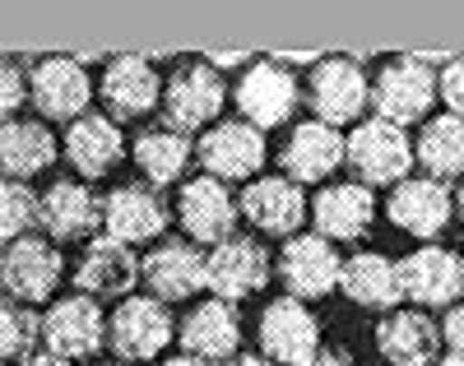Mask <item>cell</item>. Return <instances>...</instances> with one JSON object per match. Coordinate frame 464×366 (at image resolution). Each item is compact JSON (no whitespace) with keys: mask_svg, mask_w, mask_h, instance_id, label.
<instances>
[{"mask_svg":"<svg viewBox=\"0 0 464 366\" xmlns=\"http://www.w3.org/2000/svg\"><path fill=\"white\" fill-rule=\"evenodd\" d=\"M107 339L102 311L93 306V297H61L47 315H43V343L47 352H61L70 361L93 357Z\"/></svg>","mask_w":464,"mask_h":366,"instance_id":"cell-17","label":"cell"},{"mask_svg":"<svg viewBox=\"0 0 464 366\" xmlns=\"http://www.w3.org/2000/svg\"><path fill=\"white\" fill-rule=\"evenodd\" d=\"M437 343H446V339L437 330V320H428L422 311H395L376 324V348H381L385 366H432Z\"/></svg>","mask_w":464,"mask_h":366,"instance_id":"cell-23","label":"cell"},{"mask_svg":"<svg viewBox=\"0 0 464 366\" xmlns=\"http://www.w3.org/2000/svg\"><path fill=\"white\" fill-rule=\"evenodd\" d=\"M302 366H353L343 352H316V357H306Z\"/></svg>","mask_w":464,"mask_h":366,"instance_id":"cell-38","label":"cell"},{"mask_svg":"<svg viewBox=\"0 0 464 366\" xmlns=\"http://www.w3.org/2000/svg\"><path fill=\"white\" fill-rule=\"evenodd\" d=\"M237 209L242 205H232V195L227 186H218V177H200V181H190L177 199V218L186 227L190 241H200V246H218V241L232 236V227H237Z\"/></svg>","mask_w":464,"mask_h":366,"instance_id":"cell-16","label":"cell"},{"mask_svg":"<svg viewBox=\"0 0 464 366\" xmlns=\"http://www.w3.org/2000/svg\"><path fill=\"white\" fill-rule=\"evenodd\" d=\"M43 227L52 241H84L102 227V199L89 186L56 181L43 195Z\"/></svg>","mask_w":464,"mask_h":366,"instance_id":"cell-25","label":"cell"},{"mask_svg":"<svg viewBox=\"0 0 464 366\" xmlns=\"http://www.w3.org/2000/svg\"><path fill=\"white\" fill-rule=\"evenodd\" d=\"M0 278H5L10 302H47L61 283V251L52 241L37 236H19L5 246V265H0Z\"/></svg>","mask_w":464,"mask_h":366,"instance_id":"cell-12","label":"cell"},{"mask_svg":"<svg viewBox=\"0 0 464 366\" xmlns=\"http://www.w3.org/2000/svg\"><path fill=\"white\" fill-rule=\"evenodd\" d=\"M242 214L269 236H297L306 218V195L293 186V177H260L242 190Z\"/></svg>","mask_w":464,"mask_h":366,"instance_id":"cell-20","label":"cell"},{"mask_svg":"<svg viewBox=\"0 0 464 366\" xmlns=\"http://www.w3.org/2000/svg\"><path fill=\"white\" fill-rule=\"evenodd\" d=\"M144 283L153 297L163 302H186L209 288V255L196 241H163L144 255Z\"/></svg>","mask_w":464,"mask_h":366,"instance_id":"cell-11","label":"cell"},{"mask_svg":"<svg viewBox=\"0 0 464 366\" xmlns=\"http://www.w3.org/2000/svg\"><path fill=\"white\" fill-rule=\"evenodd\" d=\"M260 352L279 366H302L306 357L321 352V324L306 311L302 297H279L260 315Z\"/></svg>","mask_w":464,"mask_h":366,"instance_id":"cell-4","label":"cell"},{"mask_svg":"<svg viewBox=\"0 0 464 366\" xmlns=\"http://www.w3.org/2000/svg\"><path fill=\"white\" fill-rule=\"evenodd\" d=\"M343 260L334 255L330 236H288V246L279 255V278L293 297H325L330 288H339Z\"/></svg>","mask_w":464,"mask_h":366,"instance_id":"cell-14","label":"cell"},{"mask_svg":"<svg viewBox=\"0 0 464 366\" xmlns=\"http://www.w3.org/2000/svg\"><path fill=\"white\" fill-rule=\"evenodd\" d=\"M135 162H140V172L153 181V186H168L186 172V162H190V144L181 130H149L135 140Z\"/></svg>","mask_w":464,"mask_h":366,"instance_id":"cell-31","label":"cell"},{"mask_svg":"<svg viewBox=\"0 0 464 366\" xmlns=\"http://www.w3.org/2000/svg\"><path fill=\"white\" fill-rule=\"evenodd\" d=\"M269 283V251L256 246L251 236H227L209 251V293L242 302Z\"/></svg>","mask_w":464,"mask_h":366,"instance_id":"cell-15","label":"cell"},{"mask_svg":"<svg viewBox=\"0 0 464 366\" xmlns=\"http://www.w3.org/2000/svg\"><path fill=\"white\" fill-rule=\"evenodd\" d=\"M441 339L450 343V352L464 357V302L450 306V315H446V324H441Z\"/></svg>","mask_w":464,"mask_h":366,"instance_id":"cell-35","label":"cell"},{"mask_svg":"<svg viewBox=\"0 0 464 366\" xmlns=\"http://www.w3.org/2000/svg\"><path fill=\"white\" fill-rule=\"evenodd\" d=\"M181 348L190 357H200V361H232L237 357V343H242V315H237V302H227V297H209L200 302L196 311H190L181 320V330H177Z\"/></svg>","mask_w":464,"mask_h":366,"instance_id":"cell-13","label":"cell"},{"mask_svg":"<svg viewBox=\"0 0 464 366\" xmlns=\"http://www.w3.org/2000/svg\"><path fill=\"white\" fill-rule=\"evenodd\" d=\"M223 102H227V89H223L218 70L214 65H186L163 89V120H168V130L190 135V130L214 126Z\"/></svg>","mask_w":464,"mask_h":366,"instance_id":"cell-5","label":"cell"},{"mask_svg":"<svg viewBox=\"0 0 464 366\" xmlns=\"http://www.w3.org/2000/svg\"><path fill=\"white\" fill-rule=\"evenodd\" d=\"M385 214H391V223L409 236H422V241H432L450 214H455V199L446 190V181L437 177H422V181H400L395 195H391V205H385Z\"/></svg>","mask_w":464,"mask_h":366,"instance_id":"cell-19","label":"cell"},{"mask_svg":"<svg viewBox=\"0 0 464 366\" xmlns=\"http://www.w3.org/2000/svg\"><path fill=\"white\" fill-rule=\"evenodd\" d=\"M343 162L358 172L362 186H395V181H409V168L418 162V149L409 144L404 126L372 116L348 135V158Z\"/></svg>","mask_w":464,"mask_h":366,"instance_id":"cell-1","label":"cell"},{"mask_svg":"<svg viewBox=\"0 0 464 366\" xmlns=\"http://www.w3.org/2000/svg\"><path fill=\"white\" fill-rule=\"evenodd\" d=\"M400 293L413 306H455L464 293V255L446 246H422L400 260Z\"/></svg>","mask_w":464,"mask_h":366,"instance_id":"cell-9","label":"cell"},{"mask_svg":"<svg viewBox=\"0 0 464 366\" xmlns=\"http://www.w3.org/2000/svg\"><path fill=\"white\" fill-rule=\"evenodd\" d=\"M102 102L111 107V116L135 120L149 116L153 107L163 102V84H159V70L140 56H116L102 70Z\"/></svg>","mask_w":464,"mask_h":366,"instance_id":"cell-22","label":"cell"},{"mask_svg":"<svg viewBox=\"0 0 464 366\" xmlns=\"http://www.w3.org/2000/svg\"><path fill=\"white\" fill-rule=\"evenodd\" d=\"M432 366H464V357H459V352H450V357H437Z\"/></svg>","mask_w":464,"mask_h":366,"instance_id":"cell-42","label":"cell"},{"mask_svg":"<svg viewBox=\"0 0 464 366\" xmlns=\"http://www.w3.org/2000/svg\"><path fill=\"white\" fill-rule=\"evenodd\" d=\"M297 79L284 70V65H246V74L237 79V89H232V102H237V111L251 120L256 130H275L284 126V120L297 111Z\"/></svg>","mask_w":464,"mask_h":366,"instance_id":"cell-7","label":"cell"},{"mask_svg":"<svg viewBox=\"0 0 464 366\" xmlns=\"http://www.w3.org/2000/svg\"><path fill=\"white\" fill-rule=\"evenodd\" d=\"M43 343V315H33L28 302H5L0 311V352L10 361L33 357V348Z\"/></svg>","mask_w":464,"mask_h":366,"instance_id":"cell-33","label":"cell"},{"mask_svg":"<svg viewBox=\"0 0 464 366\" xmlns=\"http://www.w3.org/2000/svg\"><path fill=\"white\" fill-rule=\"evenodd\" d=\"M343 158H348V140L339 135V126L302 120L288 140V149H284V172L293 181H325Z\"/></svg>","mask_w":464,"mask_h":366,"instance_id":"cell-24","label":"cell"},{"mask_svg":"<svg viewBox=\"0 0 464 366\" xmlns=\"http://www.w3.org/2000/svg\"><path fill=\"white\" fill-rule=\"evenodd\" d=\"M209 65H214V70H232V65H246V56H237V52H223V56H214Z\"/></svg>","mask_w":464,"mask_h":366,"instance_id":"cell-39","label":"cell"},{"mask_svg":"<svg viewBox=\"0 0 464 366\" xmlns=\"http://www.w3.org/2000/svg\"><path fill=\"white\" fill-rule=\"evenodd\" d=\"M418 162L428 168L437 181H450V177H464V116H437L422 126L418 135Z\"/></svg>","mask_w":464,"mask_h":366,"instance_id":"cell-30","label":"cell"},{"mask_svg":"<svg viewBox=\"0 0 464 366\" xmlns=\"http://www.w3.org/2000/svg\"><path fill=\"white\" fill-rule=\"evenodd\" d=\"M306 102H312L316 120H325V126H348V120H358L362 107L372 102V84L348 56H330L312 70Z\"/></svg>","mask_w":464,"mask_h":366,"instance_id":"cell-6","label":"cell"},{"mask_svg":"<svg viewBox=\"0 0 464 366\" xmlns=\"http://www.w3.org/2000/svg\"><path fill=\"white\" fill-rule=\"evenodd\" d=\"M163 366H209V361H200V357H190V352H181V357H172V361H163Z\"/></svg>","mask_w":464,"mask_h":366,"instance_id":"cell-41","label":"cell"},{"mask_svg":"<svg viewBox=\"0 0 464 366\" xmlns=\"http://www.w3.org/2000/svg\"><path fill=\"white\" fill-rule=\"evenodd\" d=\"M24 102V74L14 65H5V93H0V107H5V116H14Z\"/></svg>","mask_w":464,"mask_h":366,"instance_id":"cell-36","label":"cell"},{"mask_svg":"<svg viewBox=\"0 0 464 366\" xmlns=\"http://www.w3.org/2000/svg\"><path fill=\"white\" fill-rule=\"evenodd\" d=\"M24 366H70V357H61V352H33V357H24Z\"/></svg>","mask_w":464,"mask_h":366,"instance_id":"cell-37","label":"cell"},{"mask_svg":"<svg viewBox=\"0 0 464 366\" xmlns=\"http://www.w3.org/2000/svg\"><path fill=\"white\" fill-rule=\"evenodd\" d=\"M121 153H126V140H121V126H116V120H107V116L70 120L65 158L80 177H107L116 162H121Z\"/></svg>","mask_w":464,"mask_h":366,"instance_id":"cell-27","label":"cell"},{"mask_svg":"<svg viewBox=\"0 0 464 366\" xmlns=\"http://www.w3.org/2000/svg\"><path fill=\"white\" fill-rule=\"evenodd\" d=\"M0 162L14 181H28L37 172H47L56 162V140L47 126L37 120H5V135H0Z\"/></svg>","mask_w":464,"mask_h":366,"instance_id":"cell-29","label":"cell"},{"mask_svg":"<svg viewBox=\"0 0 464 366\" xmlns=\"http://www.w3.org/2000/svg\"><path fill=\"white\" fill-rule=\"evenodd\" d=\"M455 209H459V218H464V186H459V195H455Z\"/></svg>","mask_w":464,"mask_h":366,"instance_id":"cell-43","label":"cell"},{"mask_svg":"<svg viewBox=\"0 0 464 366\" xmlns=\"http://www.w3.org/2000/svg\"><path fill=\"white\" fill-rule=\"evenodd\" d=\"M196 158L218 181H246L265 162V130H256L251 120H218V126H209V135L196 144Z\"/></svg>","mask_w":464,"mask_h":366,"instance_id":"cell-10","label":"cell"},{"mask_svg":"<svg viewBox=\"0 0 464 366\" xmlns=\"http://www.w3.org/2000/svg\"><path fill=\"white\" fill-rule=\"evenodd\" d=\"M223 366H279V361H269V357H232Z\"/></svg>","mask_w":464,"mask_h":366,"instance_id":"cell-40","label":"cell"},{"mask_svg":"<svg viewBox=\"0 0 464 366\" xmlns=\"http://www.w3.org/2000/svg\"><path fill=\"white\" fill-rule=\"evenodd\" d=\"M28 93H33V107L52 120H80V116H89V102H93L89 70L65 56L37 61L28 74Z\"/></svg>","mask_w":464,"mask_h":366,"instance_id":"cell-8","label":"cell"},{"mask_svg":"<svg viewBox=\"0 0 464 366\" xmlns=\"http://www.w3.org/2000/svg\"><path fill=\"white\" fill-rule=\"evenodd\" d=\"M144 265L135 260L130 241H116V236H98L89 241V251L80 260V269H74V283H80V293L89 297H126L135 283H140Z\"/></svg>","mask_w":464,"mask_h":366,"instance_id":"cell-18","label":"cell"},{"mask_svg":"<svg viewBox=\"0 0 464 366\" xmlns=\"http://www.w3.org/2000/svg\"><path fill=\"white\" fill-rule=\"evenodd\" d=\"M177 339V324L163 297H126L107 320V343L121 361H153Z\"/></svg>","mask_w":464,"mask_h":366,"instance_id":"cell-2","label":"cell"},{"mask_svg":"<svg viewBox=\"0 0 464 366\" xmlns=\"http://www.w3.org/2000/svg\"><path fill=\"white\" fill-rule=\"evenodd\" d=\"M437 89H441V102L450 107V116H464V56H455V61L441 65Z\"/></svg>","mask_w":464,"mask_h":366,"instance_id":"cell-34","label":"cell"},{"mask_svg":"<svg viewBox=\"0 0 464 366\" xmlns=\"http://www.w3.org/2000/svg\"><path fill=\"white\" fill-rule=\"evenodd\" d=\"M437 102V74L422 61H391L372 84V111L395 126H413Z\"/></svg>","mask_w":464,"mask_h":366,"instance_id":"cell-3","label":"cell"},{"mask_svg":"<svg viewBox=\"0 0 464 366\" xmlns=\"http://www.w3.org/2000/svg\"><path fill=\"white\" fill-rule=\"evenodd\" d=\"M33 227H43V199L33 195V186L10 177L0 186V236L19 241V236H33Z\"/></svg>","mask_w":464,"mask_h":366,"instance_id":"cell-32","label":"cell"},{"mask_svg":"<svg viewBox=\"0 0 464 366\" xmlns=\"http://www.w3.org/2000/svg\"><path fill=\"white\" fill-rule=\"evenodd\" d=\"M312 218H316V232L330 241H358L376 218V195L362 181L358 186H325L312 205Z\"/></svg>","mask_w":464,"mask_h":366,"instance_id":"cell-26","label":"cell"},{"mask_svg":"<svg viewBox=\"0 0 464 366\" xmlns=\"http://www.w3.org/2000/svg\"><path fill=\"white\" fill-rule=\"evenodd\" d=\"M163 227H168V205L149 186H121L102 199V232L116 241L140 246V241L163 236Z\"/></svg>","mask_w":464,"mask_h":366,"instance_id":"cell-21","label":"cell"},{"mask_svg":"<svg viewBox=\"0 0 464 366\" xmlns=\"http://www.w3.org/2000/svg\"><path fill=\"white\" fill-rule=\"evenodd\" d=\"M339 293L353 306H362V311H391V306L404 302V293H400V265H391L376 251L348 255L343 274H339Z\"/></svg>","mask_w":464,"mask_h":366,"instance_id":"cell-28","label":"cell"}]
</instances>
